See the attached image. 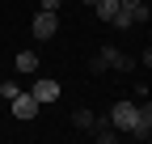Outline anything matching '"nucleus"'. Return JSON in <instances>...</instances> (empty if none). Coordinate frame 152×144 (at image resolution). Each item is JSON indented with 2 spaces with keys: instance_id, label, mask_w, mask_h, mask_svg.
<instances>
[{
  "instance_id": "nucleus-1",
  "label": "nucleus",
  "mask_w": 152,
  "mask_h": 144,
  "mask_svg": "<svg viewBox=\"0 0 152 144\" xmlns=\"http://www.w3.org/2000/svg\"><path fill=\"white\" fill-rule=\"evenodd\" d=\"M89 68H93V76H102V72H131L135 64H131L127 51H118V47H110V43H106L97 55L89 60Z\"/></svg>"
},
{
  "instance_id": "nucleus-2",
  "label": "nucleus",
  "mask_w": 152,
  "mask_h": 144,
  "mask_svg": "<svg viewBox=\"0 0 152 144\" xmlns=\"http://www.w3.org/2000/svg\"><path fill=\"white\" fill-rule=\"evenodd\" d=\"M110 123H114V127H118V132H135V123H140V102H131V98H118V102H114L110 106Z\"/></svg>"
},
{
  "instance_id": "nucleus-3",
  "label": "nucleus",
  "mask_w": 152,
  "mask_h": 144,
  "mask_svg": "<svg viewBox=\"0 0 152 144\" xmlns=\"http://www.w3.org/2000/svg\"><path fill=\"white\" fill-rule=\"evenodd\" d=\"M55 30H59V13L38 9V13H34V21H30V34H34L38 43H47V38H55Z\"/></svg>"
},
{
  "instance_id": "nucleus-4",
  "label": "nucleus",
  "mask_w": 152,
  "mask_h": 144,
  "mask_svg": "<svg viewBox=\"0 0 152 144\" xmlns=\"http://www.w3.org/2000/svg\"><path fill=\"white\" fill-rule=\"evenodd\" d=\"M9 110H13V119L30 123V119H38V110H42V106H38V98L30 93V89H21V93H17V98L9 102Z\"/></svg>"
},
{
  "instance_id": "nucleus-5",
  "label": "nucleus",
  "mask_w": 152,
  "mask_h": 144,
  "mask_svg": "<svg viewBox=\"0 0 152 144\" xmlns=\"http://www.w3.org/2000/svg\"><path fill=\"white\" fill-rule=\"evenodd\" d=\"M30 93L38 98V106H51V102H59V81L55 76H34Z\"/></svg>"
},
{
  "instance_id": "nucleus-6",
  "label": "nucleus",
  "mask_w": 152,
  "mask_h": 144,
  "mask_svg": "<svg viewBox=\"0 0 152 144\" xmlns=\"http://www.w3.org/2000/svg\"><path fill=\"white\" fill-rule=\"evenodd\" d=\"M89 136L97 140V144H118V140H123V132H118V127H114V123H110V115H97V119H93V127H89Z\"/></svg>"
},
{
  "instance_id": "nucleus-7",
  "label": "nucleus",
  "mask_w": 152,
  "mask_h": 144,
  "mask_svg": "<svg viewBox=\"0 0 152 144\" xmlns=\"http://www.w3.org/2000/svg\"><path fill=\"white\" fill-rule=\"evenodd\" d=\"M13 68L21 72V76H38V68H42V60H38L34 51H17V55H13Z\"/></svg>"
},
{
  "instance_id": "nucleus-8",
  "label": "nucleus",
  "mask_w": 152,
  "mask_h": 144,
  "mask_svg": "<svg viewBox=\"0 0 152 144\" xmlns=\"http://www.w3.org/2000/svg\"><path fill=\"white\" fill-rule=\"evenodd\" d=\"M93 13H97L102 21H114V13H118V0H93Z\"/></svg>"
},
{
  "instance_id": "nucleus-9",
  "label": "nucleus",
  "mask_w": 152,
  "mask_h": 144,
  "mask_svg": "<svg viewBox=\"0 0 152 144\" xmlns=\"http://www.w3.org/2000/svg\"><path fill=\"white\" fill-rule=\"evenodd\" d=\"M93 119H97V110H85V106H80V110H72V127L89 132V127H93Z\"/></svg>"
},
{
  "instance_id": "nucleus-10",
  "label": "nucleus",
  "mask_w": 152,
  "mask_h": 144,
  "mask_svg": "<svg viewBox=\"0 0 152 144\" xmlns=\"http://www.w3.org/2000/svg\"><path fill=\"white\" fill-rule=\"evenodd\" d=\"M135 127H152V98H140V123Z\"/></svg>"
},
{
  "instance_id": "nucleus-11",
  "label": "nucleus",
  "mask_w": 152,
  "mask_h": 144,
  "mask_svg": "<svg viewBox=\"0 0 152 144\" xmlns=\"http://www.w3.org/2000/svg\"><path fill=\"white\" fill-rule=\"evenodd\" d=\"M17 93H21V85H17V81H0V98H9V102H13Z\"/></svg>"
},
{
  "instance_id": "nucleus-12",
  "label": "nucleus",
  "mask_w": 152,
  "mask_h": 144,
  "mask_svg": "<svg viewBox=\"0 0 152 144\" xmlns=\"http://www.w3.org/2000/svg\"><path fill=\"white\" fill-rule=\"evenodd\" d=\"M38 9H51V13H59V0H38Z\"/></svg>"
},
{
  "instance_id": "nucleus-13",
  "label": "nucleus",
  "mask_w": 152,
  "mask_h": 144,
  "mask_svg": "<svg viewBox=\"0 0 152 144\" xmlns=\"http://www.w3.org/2000/svg\"><path fill=\"white\" fill-rule=\"evenodd\" d=\"M144 64H148V68H152V47H148V51H144Z\"/></svg>"
},
{
  "instance_id": "nucleus-14",
  "label": "nucleus",
  "mask_w": 152,
  "mask_h": 144,
  "mask_svg": "<svg viewBox=\"0 0 152 144\" xmlns=\"http://www.w3.org/2000/svg\"><path fill=\"white\" fill-rule=\"evenodd\" d=\"M85 4H89V9H93V0H85Z\"/></svg>"
}]
</instances>
